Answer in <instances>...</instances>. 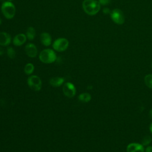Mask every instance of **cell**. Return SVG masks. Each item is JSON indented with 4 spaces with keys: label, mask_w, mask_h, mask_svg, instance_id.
Returning a JSON list of instances; mask_svg holds the SVG:
<instances>
[{
    "label": "cell",
    "mask_w": 152,
    "mask_h": 152,
    "mask_svg": "<svg viewBox=\"0 0 152 152\" xmlns=\"http://www.w3.org/2000/svg\"><path fill=\"white\" fill-rule=\"evenodd\" d=\"M84 11L88 15L96 14L100 9V4L96 0H84L83 2Z\"/></svg>",
    "instance_id": "1"
},
{
    "label": "cell",
    "mask_w": 152,
    "mask_h": 152,
    "mask_svg": "<svg viewBox=\"0 0 152 152\" xmlns=\"http://www.w3.org/2000/svg\"><path fill=\"white\" fill-rule=\"evenodd\" d=\"M39 59L45 64H50L56 60V55L55 52L50 49L43 50L39 54Z\"/></svg>",
    "instance_id": "2"
},
{
    "label": "cell",
    "mask_w": 152,
    "mask_h": 152,
    "mask_svg": "<svg viewBox=\"0 0 152 152\" xmlns=\"http://www.w3.org/2000/svg\"><path fill=\"white\" fill-rule=\"evenodd\" d=\"M1 11L4 15L8 19L14 17L15 14V8L11 2H5L1 6Z\"/></svg>",
    "instance_id": "3"
},
{
    "label": "cell",
    "mask_w": 152,
    "mask_h": 152,
    "mask_svg": "<svg viewBox=\"0 0 152 152\" xmlns=\"http://www.w3.org/2000/svg\"><path fill=\"white\" fill-rule=\"evenodd\" d=\"M27 84L29 87L34 91H38L42 88V80L39 77L33 75L29 77L27 79Z\"/></svg>",
    "instance_id": "4"
},
{
    "label": "cell",
    "mask_w": 152,
    "mask_h": 152,
    "mask_svg": "<svg viewBox=\"0 0 152 152\" xmlns=\"http://www.w3.org/2000/svg\"><path fill=\"white\" fill-rule=\"evenodd\" d=\"M69 45L68 40L65 38H59L53 43V48L58 52L65 50Z\"/></svg>",
    "instance_id": "5"
},
{
    "label": "cell",
    "mask_w": 152,
    "mask_h": 152,
    "mask_svg": "<svg viewBox=\"0 0 152 152\" xmlns=\"http://www.w3.org/2000/svg\"><path fill=\"white\" fill-rule=\"evenodd\" d=\"M110 17L113 22L118 24H122L125 21L124 13L119 9H114L110 12Z\"/></svg>",
    "instance_id": "6"
},
{
    "label": "cell",
    "mask_w": 152,
    "mask_h": 152,
    "mask_svg": "<svg viewBox=\"0 0 152 152\" xmlns=\"http://www.w3.org/2000/svg\"><path fill=\"white\" fill-rule=\"evenodd\" d=\"M62 91L64 95L69 98H72L75 95L76 88L75 86L71 82H67L64 84Z\"/></svg>",
    "instance_id": "7"
},
{
    "label": "cell",
    "mask_w": 152,
    "mask_h": 152,
    "mask_svg": "<svg viewBox=\"0 0 152 152\" xmlns=\"http://www.w3.org/2000/svg\"><path fill=\"white\" fill-rule=\"evenodd\" d=\"M126 152H144V148L142 144L132 142L128 145Z\"/></svg>",
    "instance_id": "8"
},
{
    "label": "cell",
    "mask_w": 152,
    "mask_h": 152,
    "mask_svg": "<svg viewBox=\"0 0 152 152\" xmlns=\"http://www.w3.org/2000/svg\"><path fill=\"white\" fill-rule=\"evenodd\" d=\"M26 54L30 58H34L37 54V49L36 46L33 43H28L25 47Z\"/></svg>",
    "instance_id": "9"
},
{
    "label": "cell",
    "mask_w": 152,
    "mask_h": 152,
    "mask_svg": "<svg viewBox=\"0 0 152 152\" xmlns=\"http://www.w3.org/2000/svg\"><path fill=\"white\" fill-rule=\"evenodd\" d=\"M10 35L5 32H0V45L7 46L11 42Z\"/></svg>",
    "instance_id": "10"
},
{
    "label": "cell",
    "mask_w": 152,
    "mask_h": 152,
    "mask_svg": "<svg viewBox=\"0 0 152 152\" xmlns=\"http://www.w3.org/2000/svg\"><path fill=\"white\" fill-rule=\"evenodd\" d=\"M26 41V36L24 34H18L17 35H16L12 40L13 44L15 46H21L22 45H23Z\"/></svg>",
    "instance_id": "11"
},
{
    "label": "cell",
    "mask_w": 152,
    "mask_h": 152,
    "mask_svg": "<svg viewBox=\"0 0 152 152\" xmlns=\"http://www.w3.org/2000/svg\"><path fill=\"white\" fill-rule=\"evenodd\" d=\"M40 41L44 46H49L52 41L50 35L46 32L42 33L40 35Z\"/></svg>",
    "instance_id": "12"
},
{
    "label": "cell",
    "mask_w": 152,
    "mask_h": 152,
    "mask_svg": "<svg viewBox=\"0 0 152 152\" xmlns=\"http://www.w3.org/2000/svg\"><path fill=\"white\" fill-rule=\"evenodd\" d=\"M64 81H65V79L63 77H55L50 78V80H49V83L52 87H58L63 84Z\"/></svg>",
    "instance_id": "13"
},
{
    "label": "cell",
    "mask_w": 152,
    "mask_h": 152,
    "mask_svg": "<svg viewBox=\"0 0 152 152\" xmlns=\"http://www.w3.org/2000/svg\"><path fill=\"white\" fill-rule=\"evenodd\" d=\"M91 96L88 93H83L80 94L78 96L79 100L85 102V103L88 102L91 100Z\"/></svg>",
    "instance_id": "14"
},
{
    "label": "cell",
    "mask_w": 152,
    "mask_h": 152,
    "mask_svg": "<svg viewBox=\"0 0 152 152\" xmlns=\"http://www.w3.org/2000/svg\"><path fill=\"white\" fill-rule=\"evenodd\" d=\"M26 35H27V37L29 40H33L36 36V31L34 28L33 27H29L27 30Z\"/></svg>",
    "instance_id": "15"
},
{
    "label": "cell",
    "mask_w": 152,
    "mask_h": 152,
    "mask_svg": "<svg viewBox=\"0 0 152 152\" xmlns=\"http://www.w3.org/2000/svg\"><path fill=\"white\" fill-rule=\"evenodd\" d=\"M34 66L33 64L31 63H28L25 65L24 68V71L26 74L30 75L34 71Z\"/></svg>",
    "instance_id": "16"
},
{
    "label": "cell",
    "mask_w": 152,
    "mask_h": 152,
    "mask_svg": "<svg viewBox=\"0 0 152 152\" xmlns=\"http://www.w3.org/2000/svg\"><path fill=\"white\" fill-rule=\"evenodd\" d=\"M144 82L145 85L152 89V74H148L144 77Z\"/></svg>",
    "instance_id": "17"
},
{
    "label": "cell",
    "mask_w": 152,
    "mask_h": 152,
    "mask_svg": "<svg viewBox=\"0 0 152 152\" xmlns=\"http://www.w3.org/2000/svg\"><path fill=\"white\" fill-rule=\"evenodd\" d=\"M151 138L149 135H145V137H143L142 141H141V144L142 145H148L151 142Z\"/></svg>",
    "instance_id": "18"
},
{
    "label": "cell",
    "mask_w": 152,
    "mask_h": 152,
    "mask_svg": "<svg viewBox=\"0 0 152 152\" xmlns=\"http://www.w3.org/2000/svg\"><path fill=\"white\" fill-rule=\"evenodd\" d=\"M7 55L8 56V57L10 58H11V59L14 58L15 56V50L11 47L8 48L7 49Z\"/></svg>",
    "instance_id": "19"
},
{
    "label": "cell",
    "mask_w": 152,
    "mask_h": 152,
    "mask_svg": "<svg viewBox=\"0 0 152 152\" xmlns=\"http://www.w3.org/2000/svg\"><path fill=\"white\" fill-rule=\"evenodd\" d=\"M110 1H111V0H99V3L103 5H106L109 4L110 2Z\"/></svg>",
    "instance_id": "20"
},
{
    "label": "cell",
    "mask_w": 152,
    "mask_h": 152,
    "mask_svg": "<svg viewBox=\"0 0 152 152\" xmlns=\"http://www.w3.org/2000/svg\"><path fill=\"white\" fill-rule=\"evenodd\" d=\"M103 13L104 14H110V12H111V11L109 10V8H104L103 9Z\"/></svg>",
    "instance_id": "21"
},
{
    "label": "cell",
    "mask_w": 152,
    "mask_h": 152,
    "mask_svg": "<svg viewBox=\"0 0 152 152\" xmlns=\"http://www.w3.org/2000/svg\"><path fill=\"white\" fill-rule=\"evenodd\" d=\"M145 152H152V146H148L145 149Z\"/></svg>",
    "instance_id": "22"
},
{
    "label": "cell",
    "mask_w": 152,
    "mask_h": 152,
    "mask_svg": "<svg viewBox=\"0 0 152 152\" xmlns=\"http://www.w3.org/2000/svg\"><path fill=\"white\" fill-rule=\"evenodd\" d=\"M149 116L152 119V108L150 109V110L149 112Z\"/></svg>",
    "instance_id": "23"
},
{
    "label": "cell",
    "mask_w": 152,
    "mask_h": 152,
    "mask_svg": "<svg viewBox=\"0 0 152 152\" xmlns=\"http://www.w3.org/2000/svg\"><path fill=\"white\" fill-rule=\"evenodd\" d=\"M150 131L151 133L152 134V123L150 124Z\"/></svg>",
    "instance_id": "24"
},
{
    "label": "cell",
    "mask_w": 152,
    "mask_h": 152,
    "mask_svg": "<svg viewBox=\"0 0 152 152\" xmlns=\"http://www.w3.org/2000/svg\"><path fill=\"white\" fill-rule=\"evenodd\" d=\"M3 53H4V52H3V50L0 48V55H1L2 54H3Z\"/></svg>",
    "instance_id": "25"
},
{
    "label": "cell",
    "mask_w": 152,
    "mask_h": 152,
    "mask_svg": "<svg viewBox=\"0 0 152 152\" xmlns=\"http://www.w3.org/2000/svg\"><path fill=\"white\" fill-rule=\"evenodd\" d=\"M1 18H0V24H1Z\"/></svg>",
    "instance_id": "26"
},
{
    "label": "cell",
    "mask_w": 152,
    "mask_h": 152,
    "mask_svg": "<svg viewBox=\"0 0 152 152\" xmlns=\"http://www.w3.org/2000/svg\"><path fill=\"white\" fill-rule=\"evenodd\" d=\"M8 1H12V0H8Z\"/></svg>",
    "instance_id": "27"
},
{
    "label": "cell",
    "mask_w": 152,
    "mask_h": 152,
    "mask_svg": "<svg viewBox=\"0 0 152 152\" xmlns=\"http://www.w3.org/2000/svg\"><path fill=\"white\" fill-rule=\"evenodd\" d=\"M151 67H152V64H151Z\"/></svg>",
    "instance_id": "28"
}]
</instances>
